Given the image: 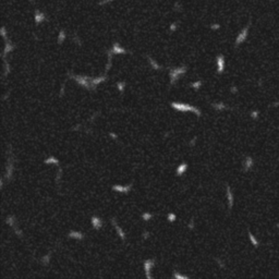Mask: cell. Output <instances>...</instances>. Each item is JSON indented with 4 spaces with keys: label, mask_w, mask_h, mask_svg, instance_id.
I'll return each mask as SVG.
<instances>
[{
    "label": "cell",
    "mask_w": 279,
    "mask_h": 279,
    "mask_svg": "<svg viewBox=\"0 0 279 279\" xmlns=\"http://www.w3.org/2000/svg\"><path fill=\"white\" fill-rule=\"evenodd\" d=\"M170 106H171L172 109H175L177 111H180V113H195L197 117H201L202 113L201 110L199 108L192 106L190 104H186V103H178V102H172L170 103Z\"/></svg>",
    "instance_id": "obj_1"
},
{
    "label": "cell",
    "mask_w": 279,
    "mask_h": 279,
    "mask_svg": "<svg viewBox=\"0 0 279 279\" xmlns=\"http://www.w3.org/2000/svg\"><path fill=\"white\" fill-rule=\"evenodd\" d=\"M70 78H72L78 84L82 85L84 88H86L88 91H94L92 83H91V78L89 76H85V75H74V74H70Z\"/></svg>",
    "instance_id": "obj_2"
},
{
    "label": "cell",
    "mask_w": 279,
    "mask_h": 279,
    "mask_svg": "<svg viewBox=\"0 0 279 279\" xmlns=\"http://www.w3.org/2000/svg\"><path fill=\"white\" fill-rule=\"evenodd\" d=\"M186 67L183 65V67H179V68H172L169 72V75H170V85H173L175 83H177V81L179 80V78L181 76L182 74L186 73Z\"/></svg>",
    "instance_id": "obj_3"
},
{
    "label": "cell",
    "mask_w": 279,
    "mask_h": 279,
    "mask_svg": "<svg viewBox=\"0 0 279 279\" xmlns=\"http://www.w3.org/2000/svg\"><path fill=\"white\" fill-rule=\"evenodd\" d=\"M156 261L155 260H146L144 261V270H145V277L147 279H152V275H151V271H152V268L155 266V263Z\"/></svg>",
    "instance_id": "obj_4"
},
{
    "label": "cell",
    "mask_w": 279,
    "mask_h": 279,
    "mask_svg": "<svg viewBox=\"0 0 279 279\" xmlns=\"http://www.w3.org/2000/svg\"><path fill=\"white\" fill-rule=\"evenodd\" d=\"M113 191L116 192H119V193H124V194H128L129 192L131 191V189H132V183H129L128 186H120V184H115V186H113Z\"/></svg>",
    "instance_id": "obj_5"
},
{
    "label": "cell",
    "mask_w": 279,
    "mask_h": 279,
    "mask_svg": "<svg viewBox=\"0 0 279 279\" xmlns=\"http://www.w3.org/2000/svg\"><path fill=\"white\" fill-rule=\"evenodd\" d=\"M216 63H217V73L221 74L224 72V69H225V58L222 55L217 56L216 58Z\"/></svg>",
    "instance_id": "obj_6"
},
{
    "label": "cell",
    "mask_w": 279,
    "mask_h": 279,
    "mask_svg": "<svg viewBox=\"0 0 279 279\" xmlns=\"http://www.w3.org/2000/svg\"><path fill=\"white\" fill-rule=\"evenodd\" d=\"M91 222H92V226H93V228L95 229V230H99V229H102V227H103V220H102V218H99L98 216H92Z\"/></svg>",
    "instance_id": "obj_7"
},
{
    "label": "cell",
    "mask_w": 279,
    "mask_h": 279,
    "mask_svg": "<svg viewBox=\"0 0 279 279\" xmlns=\"http://www.w3.org/2000/svg\"><path fill=\"white\" fill-rule=\"evenodd\" d=\"M110 221H111V224L115 226V228H116V230H117V232H118V235L120 237V239H121L122 241H126V233H124V231L122 230V228L117 224V220H116L115 218H111Z\"/></svg>",
    "instance_id": "obj_8"
},
{
    "label": "cell",
    "mask_w": 279,
    "mask_h": 279,
    "mask_svg": "<svg viewBox=\"0 0 279 279\" xmlns=\"http://www.w3.org/2000/svg\"><path fill=\"white\" fill-rule=\"evenodd\" d=\"M108 53H110L111 55H118V54H128V51L124 48L120 47V45L118 43H115L113 46V48L110 49Z\"/></svg>",
    "instance_id": "obj_9"
},
{
    "label": "cell",
    "mask_w": 279,
    "mask_h": 279,
    "mask_svg": "<svg viewBox=\"0 0 279 279\" xmlns=\"http://www.w3.org/2000/svg\"><path fill=\"white\" fill-rule=\"evenodd\" d=\"M13 169H14V167H13V159L10 158L9 162H8V166H7V172H5V179L7 180H11L12 173H13Z\"/></svg>",
    "instance_id": "obj_10"
},
{
    "label": "cell",
    "mask_w": 279,
    "mask_h": 279,
    "mask_svg": "<svg viewBox=\"0 0 279 279\" xmlns=\"http://www.w3.org/2000/svg\"><path fill=\"white\" fill-rule=\"evenodd\" d=\"M107 80V76L106 75H103V76H99V78H91V83H92V86H93V89L96 88L97 85H99L100 83H103Z\"/></svg>",
    "instance_id": "obj_11"
},
{
    "label": "cell",
    "mask_w": 279,
    "mask_h": 279,
    "mask_svg": "<svg viewBox=\"0 0 279 279\" xmlns=\"http://www.w3.org/2000/svg\"><path fill=\"white\" fill-rule=\"evenodd\" d=\"M186 170H188V164H186V162H182V164H180L179 166L177 167L176 175L178 177H181L186 173Z\"/></svg>",
    "instance_id": "obj_12"
},
{
    "label": "cell",
    "mask_w": 279,
    "mask_h": 279,
    "mask_svg": "<svg viewBox=\"0 0 279 279\" xmlns=\"http://www.w3.org/2000/svg\"><path fill=\"white\" fill-rule=\"evenodd\" d=\"M68 237L69 238H71V239H75V240H83L84 238H85V235H84L81 231H75V230L70 231Z\"/></svg>",
    "instance_id": "obj_13"
},
{
    "label": "cell",
    "mask_w": 279,
    "mask_h": 279,
    "mask_svg": "<svg viewBox=\"0 0 279 279\" xmlns=\"http://www.w3.org/2000/svg\"><path fill=\"white\" fill-rule=\"evenodd\" d=\"M226 188H227V200H228V205H229V208H232V206H233V195H232V192H231L230 190V186H226Z\"/></svg>",
    "instance_id": "obj_14"
},
{
    "label": "cell",
    "mask_w": 279,
    "mask_h": 279,
    "mask_svg": "<svg viewBox=\"0 0 279 279\" xmlns=\"http://www.w3.org/2000/svg\"><path fill=\"white\" fill-rule=\"evenodd\" d=\"M14 48H15L14 45L10 44L9 42H7V44H5V50H3V58L5 59V56L9 54V53H11V51H12Z\"/></svg>",
    "instance_id": "obj_15"
},
{
    "label": "cell",
    "mask_w": 279,
    "mask_h": 279,
    "mask_svg": "<svg viewBox=\"0 0 279 279\" xmlns=\"http://www.w3.org/2000/svg\"><path fill=\"white\" fill-rule=\"evenodd\" d=\"M5 222H7V224H8L9 226H11L12 228H14V227H15V222H16V219H15L14 216L10 215V216H8V217L5 218Z\"/></svg>",
    "instance_id": "obj_16"
},
{
    "label": "cell",
    "mask_w": 279,
    "mask_h": 279,
    "mask_svg": "<svg viewBox=\"0 0 279 279\" xmlns=\"http://www.w3.org/2000/svg\"><path fill=\"white\" fill-rule=\"evenodd\" d=\"M147 59H148V62H149V64L152 65V68L154 69V70H160V69H162V67L157 63L156 61H155V60H154L152 57H149V56H148V57H147Z\"/></svg>",
    "instance_id": "obj_17"
},
{
    "label": "cell",
    "mask_w": 279,
    "mask_h": 279,
    "mask_svg": "<svg viewBox=\"0 0 279 279\" xmlns=\"http://www.w3.org/2000/svg\"><path fill=\"white\" fill-rule=\"evenodd\" d=\"M45 164H47V165H49V164H55V165H59V159H57L56 157L54 156H49L47 157L46 159L44 160Z\"/></svg>",
    "instance_id": "obj_18"
},
{
    "label": "cell",
    "mask_w": 279,
    "mask_h": 279,
    "mask_svg": "<svg viewBox=\"0 0 279 279\" xmlns=\"http://www.w3.org/2000/svg\"><path fill=\"white\" fill-rule=\"evenodd\" d=\"M211 106H213V108H214L215 110H218V111L224 110V109L227 108V106H226L224 103H214V104H211Z\"/></svg>",
    "instance_id": "obj_19"
},
{
    "label": "cell",
    "mask_w": 279,
    "mask_h": 279,
    "mask_svg": "<svg viewBox=\"0 0 279 279\" xmlns=\"http://www.w3.org/2000/svg\"><path fill=\"white\" fill-rule=\"evenodd\" d=\"M202 85H203V82H202L201 80H197V81L193 82V83H190V86H191L193 89H195V91H199V89L201 88Z\"/></svg>",
    "instance_id": "obj_20"
},
{
    "label": "cell",
    "mask_w": 279,
    "mask_h": 279,
    "mask_svg": "<svg viewBox=\"0 0 279 279\" xmlns=\"http://www.w3.org/2000/svg\"><path fill=\"white\" fill-rule=\"evenodd\" d=\"M50 257H51V252H49L47 255H45L44 257H42V264L45 265V266H47V265H49V262H50Z\"/></svg>",
    "instance_id": "obj_21"
},
{
    "label": "cell",
    "mask_w": 279,
    "mask_h": 279,
    "mask_svg": "<svg viewBox=\"0 0 279 279\" xmlns=\"http://www.w3.org/2000/svg\"><path fill=\"white\" fill-rule=\"evenodd\" d=\"M172 277H173L175 279H189V276H186V275L179 274L178 271H173V274H172Z\"/></svg>",
    "instance_id": "obj_22"
},
{
    "label": "cell",
    "mask_w": 279,
    "mask_h": 279,
    "mask_svg": "<svg viewBox=\"0 0 279 279\" xmlns=\"http://www.w3.org/2000/svg\"><path fill=\"white\" fill-rule=\"evenodd\" d=\"M153 214H151V213H147V211H145V213H143L142 214V219L144 221H148V220H151L153 218Z\"/></svg>",
    "instance_id": "obj_23"
},
{
    "label": "cell",
    "mask_w": 279,
    "mask_h": 279,
    "mask_svg": "<svg viewBox=\"0 0 279 279\" xmlns=\"http://www.w3.org/2000/svg\"><path fill=\"white\" fill-rule=\"evenodd\" d=\"M64 39H65V33H64V31H61L58 36V44L61 45L64 42Z\"/></svg>",
    "instance_id": "obj_24"
},
{
    "label": "cell",
    "mask_w": 279,
    "mask_h": 279,
    "mask_svg": "<svg viewBox=\"0 0 279 279\" xmlns=\"http://www.w3.org/2000/svg\"><path fill=\"white\" fill-rule=\"evenodd\" d=\"M177 219V216L176 214H173V213H169L168 215H167V220L169 221V222H175Z\"/></svg>",
    "instance_id": "obj_25"
},
{
    "label": "cell",
    "mask_w": 279,
    "mask_h": 279,
    "mask_svg": "<svg viewBox=\"0 0 279 279\" xmlns=\"http://www.w3.org/2000/svg\"><path fill=\"white\" fill-rule=\"evenodd\" d=\"M117 87H118V91L120 93H123L124 92V88H126V82H118Z\"/></svg>",
    "instance_id": "obj_26"
},
{
    "label": "cell",
    "mask_w": 279,
    "mask_h": 279,
    "mask_svg": "<svg viewBox=\"0 0 279 279\" xmlns=\"http://www.w3.org/2000/svg\"><path fill=\"white\" fill-rule=\"evenodd\" d=\"M44 19H45L44 14H40V13H36L35 14V21H36L37 24H39L42 21H44Z\"/></svg>",
    "instance_id": "obj_27"
},
{
    "label": "cell",
    "mask_w": 279,
    "mask_h": 279,
    "mask_svg": "<svg viewBox=\"0 0 279 279\" xmlns=\"http://www.w3.org/2000/svg\"><path fill=\"white\" fill-rule=\"evenodd\" d=\"M252 164H253V162H252V158L251 157H246V159H245V170H248L249 168H250L251 166H252Z\"/></svg>",
    "instance_id": "obj_28"
},
{
    "label": "cell",
    "mask_w": 279,
    "mask_h": 279,
    "mask_svg": "<svg viewBox=\"0 0 279 279\" xmlns=\"http://www.w3.org/2000/svg\"><path fill=\"white\" fill-rule=\"evenodd\" d=\"M5 76H8V74L10 72V65L9 63L5 60Z\"/></svg>",
    "instance_id": "obj_29"
},
{
    "label": "cell",
    "mask_w": 279,
    "mask_h": 279,
    "mask_svg": "<svg viewBox=\"0 0 279 279\" xmlns=\"http://www.w3.org/2000/svg\"><path fill=\"white\" fill-rule=\"evenodd\" d=\"M13 230H14V232H15V235H18L19 237H22V231H20L18 228H16V226H15L14 228H13Z\"/></svg>",
    "instance_id": "obj_30"
},
{
    "label": "cell",
    "mask_w": 279,
    "mask_h": 279,
    "mask_svg": "<svg viewBox=\"0 0 279 279\" xmlns=\"http://www.w3.org/2000/svg\"><path fill=\"white\" fill-rule=\"evenodd\" d=\"M188 227H189V229H193V228H194V219H191V220H190Z\"/></svg>",
    "instance_id": "obj_31"
},
{
    "label": "cell",
    "mask_w": 279,
    "mask_h": 279,
    "mask_svg": "<svg viewBox=\"0 0 279 279\" xmlns=\"http://www.w3.org/2000/svg\"><path fill=\"white\" fill-rule=\"evenodd\" d=\"M148 237H149V232H148V231H144V232H143V239L146 240Z\"/></svg>",
    "instance_id": "obj_32"
},
{
    "label": "cell",
    "mask_w": 279,
    "mask_h": 279,
    "mask_svg": "<svg viewBox=\"0 0 279 279\" xmlns=\"http://www.w3.org/2000/svg\"><path fill=\"white\" fill-rule=\"evenodd\" d=\"M109 136L111 137V138H115V140H117L118 138L117 134H116V133H113V132H109Z\"/></svg>",
    "instance_id": "obj_33"
},
{
    "label": "cell",
    "mask_w": 279,
    "mask_h": 279,
    "mask_svg": "<svg viewBox=\"0 0 279 279\" xmlns=\"http://www.w3.org/2000/svg\"><path fill=\"white\" fill-rule=\"evenodd\" d=\"M195 142H196V137H194V138H193L192 141H190V143H189L190 146H194V145H195Z\"/></svg>",
    "instance_id": "obj_34"
},
{
    "label": "cell",
    "mask_w": 279,
    "mask_h": 279,
    "mask_svg": "<svg viewBox=\"0 0 279 279\" xmlns=\"http://www.w3.org/2000/svg\"><path fill=\"white\" fill-rule=\"evenodd\" d=\"M64 94V85L62 86V88H61V91H60V97H62Z\"/></svg>",
    "instance_id": "obj_35"
},
{
    "label": "cell",
    "mask_w": 279,
    "mask_h": 279,
    "mask_svg": "<svg viewBox=\"0 0 279 279\" xmlns=\"http://www.w3.org/2000/svg\"><path fill=\"white\" fill-rule=\"evenodd\" d=\"M176 27H177L176 24H172L171 27H170V29H171V31H175V29H176Z\"/></svg>",
    "instance_id": "obj_36"
},
{
    "label": "cell",
    "mask_w": 279,
    "mask_h": 279,
    "mask_svg": "<svg viewBox=\"0 0 279 279\" xmlns=\"http://www.w3.org/2000/svg\"><path fill=\"white\" fill-rule=\"evenodd\" d=\"M231 92H232V93H235V92H237V88L232 87V88H231Z\"/></svg>",
    "instance_id": "obj_37"
}]
</instances>
